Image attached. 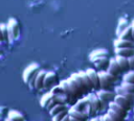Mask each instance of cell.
I'll list each match as a JSON object with an SVG mask.
<instances>
[{"label":"cell","instance_id":"6da1fadb","mask_svg":"<svg viewBox=\"0 0 134 121\" xmlns=\"http://www.w3.org/2000/svg\"><path fill=\"white\" fill-rule=\"evenodd\" d=\"M99 76V90H111L114 82L117 80V76L110 74L108 71H98Z\"/></svg>","mask_w":134,"mask_h":121},{"label":"cell","instance_id":"7a4b0ae2","mask_svg":"<svg viewBox=\"0 0 134 121\" xmlns=\"http://www.w3.org/2000/svg\"><path fill=\"white\" fill-rule=\"evenodd\" d=\"M40 70H41V68H40L39 64L34 63V64H30L29 66H27L26 69L23 71V74H22L23 81L28 84V82L30 81V79H31L34 76H36V75L39 73Z\"/></svg>","mask_w":134,"mask_h":121},{"label":"cell","instance_id":"3957f363","mask_svg":"<svg viewBox=\"0 0 134 121\" xmlns=\"http://www.w3.org/2000/svg\"><path fill=\"white\" fill-rule=\"evenodd\" d=\"M7 30H8V37H9V42H13L19 38L20 30H19V24L16 19L10 18L7 22Z\"/></svg>","mask_w":134,"mask_h":121},{"label":"cell","instance_id":"277c9868","mask_svg":"<svg viewBox=\"0 0 134 121\" xmlns=\"http://www.w3.org/2000/svg\"><path fill=\"white\" fill-rule=\"evenodd\" d=\"M57 104H58V102L55 101L54 96H53V94H52L51 92L45 93V94L41 97V99H40V105H41L42 107L46 108L48 112H49L53 106H55Z\"/></svg>","mask_w":134,"mask_h":121},{"label":"cell","instance_id":"5b68a950","mask_svg":"<svg viewBox=\"0 0 134 121\" xmlns=\"http://www.w3.org/2000/svg\"><path fill=\"white\" fill-rule=\"evenodd\" d=\"M90 62L94 65V67L98 71H107L108 67H109V64H110V58H109L108 55H103V56L95 57V58L91 59Z\"/></svg>","mask_w":134,"mask_h":121},{"label":"cell","instance_id":"8992f818","mask_svg":"<svg viewBox=\"0 0 134 121\" xmlns=\"http://www.w3.org/2000/svg\"><path fill=\"white\" fill-rule=\"evenodd\" d=\"M95 93H96L97 97L99 98V100L105 101L107 103L114 101L115 96H116V93L112 90H97Z\"/></svg>","mask_w":134,"mask_h":121},{"label":"cell","instance_id":"52a82bcc","mask_svg":"<svg viewBox=\"0 0 134 121\" xmlns=\"http://www.w3.org/2000/svg\"><path fill=\"white\" fill-rule=\"evenodd\" d=\"M69 78H70V79L75 83V86L77 87V89L81 91V93H82L84 96H86L88 93H90V92L87 90L86 86L84 84V82H83V80H82V78H81V76H80L79 72L72 73V74L70 75V77H69Z\"/></svg>","mask_w":134,"mask_h":121},{"label":"cell","instance_id":"ba28073f","mask_svg":"<svg viewBox=\"0 0 134 121\" xmlns=\"http://www.w3.org/2000/svg\"><path fill=\"white\" fill-rule=\"evenodd\" d=\"M86 72L92 82V86H93V89L94 90H99V76H98V72L93 69V68H87L86 69Z\"/></svg>","mask_w":134,"mask_h":121},{"label":"cell","instance_id":"9c48e42d","mask_svg":"<svg viewBox=\"0 0 134 121\" xmlns=\"http://www.w3.org/2000/svg\"><path fill=\"white\" fill-rule=\"evenodd\" d=\"M57 82V74L53 71H47L44 79V89H51Z\"/></svg>","mask_w":134,"mask_h":121},{"label":"cell","instance_id":"30bf717a","mask_svg":"<svg viewBox=\"0 0 134 121\" xmlns=\"http://www.w3.org/2000/svg\"><path fill=\"white\" fill-rule=\"evenodd\" d=\"M108 108H110V110H112L113 112H115L116 114H118V115H119L121 118H124L125 120H126L127 117H128V113H129V112H128L127 110H125L122 106H120L118 103H116L115 101L110 102Z\"/></svg>","mask_w":134,"mask_h":121},{"label":"cell","instance_id":"8fae6325","mask_svg":"<svg viewBox=\"0 0 134 121\" xmlns=\"http://www.w3.org/2000/svg\"><path fill=\"white\" fill-rule=\"evenodd\" d=\"M107 71L110 74L114 75V76H118L122 72L121 69H120V67H119V65H118V63L116 62L115 57L110 58V64H109V67H108V70Z\"/></svg>","mask_w":134,"mask_h":121},{"label":"cell","instance_id":"7c38bea8","mask_svg":"<svg viewBox=\"0 0 134 121\" xmlns=\"http://www.w3.org/2000/svg\"><path fill=\"white\" fill-rule=\"evenodd\" d=\"M114 101H115L116 103H118L120 106H122L125 110H127L128 112H129V111L131 110V107H132V102H131L129 99H127L126 97L121 96V95H118V94H116Z\"/></svg>","mask_w":134,"mask_h":121},{"label":"cell","instance_id":"4fadbf2b","mask_svg":"<svg viewBox=\"0 0 134 121\" xmlns=\"http://www.w3.org/2000/svg\"><path fill=\"white\" fill-rule=\"evenodd\" d=\"M47 71L45 70H40L37 77H36V86H35V89L36 90H43L44 89V79H45V75H46Z\"/></svg>","mask_w":134,"mask_h":121},{"label":"cell","instance_id":"5bb4252c","mask_svg":"<svg viewBox=\"0 0 134 121\" xmlns=\"http://www.w3.org/2000/svg\"><path fill=\"white\" fill-rule=\"evenodd\" d=\"M133 47H134L133 41H128L119 38H117L114 41V48H133Z\"/></svg>","mask_w":134,"mask_h":121},{"label":"cell","instance_id":"9a60e30c","mask_svg":"<svg viewBox=\"0 0 134 121\" xmlns=\"http://www.w3.org/2000/svg\"><path fill=\"white\" fill-rule=\"evenodd\" d=\"M7 121H25V117L20 112L16 110H10L7 113Z\"/></svg>","mask_w":134,"mask_h":121},{"label":"cell","instance_id":"2e32d148","mask_svg":"<svg viewBox=\"0 0 134 121\" xmlns=\"http://www.w3.org/2000/svg\"><path fill=\"white\" fill-rule=\"evenodd\" d=\"M115 59L118 63L120 69L122 72H128L130 71V66H129V59L128 57H124L120 55H115Z\"/></svg>","mask_w":134,"mask_h":121},{"label":"cell","instance_id":"e0dca14e","mask_svg":"<svg viewBox=\"0 0 134 121\" xmlns=\"http://www.w3.org/2000/svg\"><path fill=\"white\" fill-rule=\"evenodd\" d=\"M114 92L118 95H121L124 97H126L127 99H129L131 102H134V94L130 93L129 91H127L126 89H124L121 86H117L114 88Z\"/></svg>","mask_w":134,"mask_h":121},{"label":"cell","instance_id":"ac0fdd59","mask_svg":"<svg viewBox=\"0 0 134 121\" xmlns=\"http://www.w3.org/2000/svg\"><path fill=\"white\" fill-rule=\"evenodd\" d=\"M115 55H120L124 57H131L134 55V47L133 48H114Z\"/></svg>","mask_w":134,"mask_h":121},{"label":"cell","instance_id":"d6986e66","mask_svg":"<svg viewBox=\"0 0 134 121\" xmlns=\"http://www.w3.org/2000/svg\"><path fill=\"white\" fill-rule=\"evenodd\" d=\"M79 74H80V76H81V78H82L84 84L86 86L87 90H88L89 92L92 91V90H94V89H93V86H92V82H91V80H90V78H89V76H88L86 70H85V71H83V70L79 71Z\"/></svg>","mask_w":134,"mask_h":121},{"label":"cell","instance_id":"ffe728a7","mask_svg":"<svg viewBox=\"0 0 134 121\" xmlns=\"http://www.w3.org/2000/svg\"><path fill=\"white\" fill-rule=\"evenodd\" d=\"M68 110H69V107L67 106V104H60V103H58L55 106H53V107L49 111V114H50L51 117H53V116L60 114L61 112H63V111H68Z\"/></svg>","mask_w":134,"mask_h":121},{"label":"cell","instance_id":"44dd1931","mask_svg":"<svg viewBox=\"0 0 134 121\" xmlns=\"http://www.w3.org/2000/svg\"><path fill=\"white\" fill-rule=\"evenodd\" d=\"M103 55H108L109 56V51L107 49H104V48H98V49H95L93 50L90 54H89V59H93L95 57H98V56H103Z\"/></svg>","mask_w":134,"mask_h":121},{"label":"cell","instance_id":"7402d4cb","mask_svg":"<svg viewBox=\"0 0 134 121\" xmlns=\"http://www.w3.org/2000/svg\"><path fill=\"white\" fill-rule=\"evenodd\" d=\"M68 113H69L70 116H73V117L79 118V119L84 120V121H89V119H90L85 113H83V112H79V111H75V110H72V108H70V107H69Z\"/></svg>","mask_w":134,"mask_h":121},{"label":"cell","instance_id":"603a6c76","mask_svg":"<svg viewBox=\"0 0 134 121\" xmlns=\"http://www.w3.org/2000/svg\"><path fill=\"white\" fill-rule=\"evenodd\" d=\"M117 38H119V39H124V40H128V41H133L134 42V40H133V35H132V28H131V25H129Z\"/></svg>","mask_w":134,"mask_h":121},{"label":"cell","instance_id":"cb8c5ba5","mask_svg":"<svg viewBox=\"0 0 134 121\" xmlns=\"http://www.w3.org/2000/svg\"><path fill=\"white\" fill-rule=\"evenodd\" d=\"M129 26L128 24V21L127 19H124V18H120L119 21H118V25H117V29H116V35L118 37L127 27Z\"/></svg>","mask_w":134,"mask_h":121},{"label":"cell","instance_id":"d4e9b609","mask_svg":"<svg viewBox=\"0 0 134 121\" xmlns=\"http://www.w3.org/2000/svg\"><path fill=\"white\" fill-rule=\"evenodd\" d=\"M1 30V41L2 42H9V37H8V30H7V25L2 23L0 26Z\"/></svg>","mask_w":134,"mask_h":121},{"label":"cell","instance_id":"484cf974","mask_svg":"<svg viewBox=\"0 0 134 121\" xmlns=\"http://www.w3.org/2000/svg\"><path fill=\"white\" fill-rule=\"evenodd\" d=\"M122 81L134 83V70H130V71L126 72V74L122 77Z\"/></svg>","mask_w":134,"mask_h":121},{"label":"cell","instance_id":"4316f807","mask_svg":"<svg viewBox=\"0 0 134 121\" xmlns=\"http://www.w3.org/2000/svg\"><path fill=\"white\" fill-rule=\"evenodd\" d=\"M69 111V110H68ZM68 111H63V112H61L60 114H58V115H55V116H53V117H51L52 119V121H62V119H64L67 115H68Z\"/></svg>","mask_w":134,"mask_h":121},{"label":"cell","instance_id":"83f0119b","mask_svg":"<svg viewBox=\"0 0 134 121\" xmlns=\"http://www.w3.org/2000/svg\"><path fill=\"white\" fill-rule=\"evenodd\" d=\"M107 113H108V114H109V115H110V116H111L115 121H126L124 118H121L118 114H116L115 112H113V111H112V110H110V108H108V110H107Z\"/></svg>","mask_w":134,"mask_h":121},{"label":"cell","instance_id":"f1b7e54d","mask_svg":"<svg viewBox=\"0 0 134 121\" xmlns=\"http://www.w3.org/2000/svg\"><path fill=\"white\" fill-rule=\"evenodd\" d=\"M120 86H121L124 89H126L127 91H129L130 93L134 94V83H131V82H125V81H122Z\"/></svg>","mask_w":134,"mask_h":121},{"label":"cell","instance_id":"f546056e","mask_svg":"<svg viewBox=\"0 0 134 121\" xmlns=\"http://www.w3.org/2000/svg\"><path fill=\"white\" fill-rule=\"evenodd\" d=\"M99 120L100 121H115L107 112L104 113V114H102V115H99Z\"/></svg>","mask_w":134,"mask_h":121},{"label":"cell","instance_id":"4dcf8cb0","mask_svg":"<svg viewBox=\"0 0 134 121\" xmlns=\"http://www.w3.org/2000/svg\"><path fill=\"white\" fill-rule=\"evenodd\" d=\"M129 66H130V70H134V55L129 57Z\"/></svg>","mask_w":134,"mask_h":121},{"label":"cell","instance_id":"1f68e13d","mask_svg":"<svg viewBox=\"0 0 134 121\" xmlns=\"http://www.w3.org/2000/svg\"><path fill=\"white\" fill-rule=\"evenodd\" d=\"M69 118H70V121H84V120H81V119H79V118H75V117H73V116H70V115H69Z\"/></svg>","mask_w":134,"mask_h":121},{"label":"cell","instance_id":"d6a6232c","mask_svg":"<svg viewBox=\"0 0 134 121\" xmlns=\"http://www.w3.org/2000/svg\"><path fill=\"white\" fill-rule=\"evenodd\" d=\"M89 121H100L99 120V116H95V117H92L89 119Z\"/></svg>","mask_w":134,"mask_h":121},{"label":"cell","instance_id":"836d02e7","mask_svg":"<svg viewBox=\"0 0 134 121\" xmlns=\"http://www.w3.org/2000/svg\"><path fill=\"white\" fill-rule=\"evenodd\" d=\"M131 28H132V35H133V40H134V20L131 23Z\"/></svg>","mask_w":134,"mask_h":121},{"label":"cell","instance_id":"e575fe53","mask_svg":"<svg viewBox=\"0 0 134 121\" xmlns=\"http://www.w3.org/2000/svg\"><path fill=\"white\" fill-rule=\"evenodd\" d=\"M62 121H70V118H69V113H68V115L64 118V119H62Z\"/></svg>","mask_w":134,"mask_h":121}]
</instances>
